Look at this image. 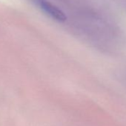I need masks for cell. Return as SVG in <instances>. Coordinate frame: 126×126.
Instances as JSON below:
<instances>
[{
    "label": "cell",
    "mask_w": 126,
    "mask_h": 126,
    "mask_svg": "<svg viewBox=\"0 0 126 126\" xmlns=\"http://www.w3.org/2000/svg\"><path fill=\"white\" fill-rule=\"evenodd\" d=\"M38 3L41 8L52 18L60 22H63L66 19V16L64 13L46 0H38Z\"/></svg>",
    "instance_id": "6da1fadb"
}]
</instances>
